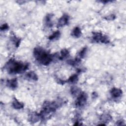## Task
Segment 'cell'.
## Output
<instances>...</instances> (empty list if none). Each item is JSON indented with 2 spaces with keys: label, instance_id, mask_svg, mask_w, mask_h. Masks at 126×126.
I'll list each match as a JSON object with an SVG mask.
<instances>
[{
  "label": "cell",
  "instance_id": "obj_6",
  "mask_svg": "<svg viewBox=\"0 0 126 126\" xmlns=\"http://www.w3.org/2000/svg\"><path fill=\"white\" fill-rule=\"evenodd\" d=\"M122 94V91L119 88L114 87L110 91V94L113 98H118L121 96Z\"/></svg>",
  "mask_w": 126,
  "mask_h": 126
},
{
  "label": "cell",
  "instance_id": "obj_9",
  "mask_svg": "<svg viewBox=\"0 0 126 126\" xmlns=\"http://www.w3.org/2000/svg\"><path fill=\"white\" fill-rule=\"evenodd\" d=\"M40 118L39 114L36 113H32L29 116V120L31 123H35L39 120Z\"/></svg>",
  "mask_w": 126,
  "mask_h": 126
},
{
  "label": "cell",
  "instance_id": "obj_4",
  "mask_svg": "<svg viewBox=\"0 0 126 126\" xmlns=\"http://www.w3.org/2000/svg\"><path fill=\"white\" fill-rule=\"evenodd\" d=\"M87 94L85 92H81L78 95V97L75 101V105L79 107L84 106L87 102Z\"/></svg>",
  "mask_w": 126,
  "mask_h": 126
},
{
  "label": "cell",
  "instance_id": "obj_11",
  "mask_svg": "<svg viewBox=\"0 0 126 126\" xmlns=\"http://www.w3.org/2000/svg\"><path fill=\"white\" fill-rule=\"evenodd\" d=\"M53 16V14L50 13L48 14L45 17V24L48 27H52L53 26V23L52 21Z\"/></svg>",
  "mask_w": 126,
  "mask_h": 126
},
{
  "label": "cell",
  "instance_id": "obj_16",
  "mask_svg": "<svg viewBox=\"0 0 126 126\" xmlns=\"http://www.w3.org/2000/svg\"><path fill=\"white\" fill-rule=\"evenodd\" d=\"M61 55L59 57V59L62 60L65 58L69 56V51L66 49H63L61 50Z\"/></svg>",
  "mask_w": 126,
  "mask_h": 126
},
{
  "label": "cell",
  "instance_id": "obj_18",
  "mask_svg": "<svg viewBox=\"0 0 126 126\" xmlns=\"http://www.w3.org/2000/svg\"><path fill=\"white\" fill-rule=\"evenodd\" d=\"M87 51V47H85L82 49L79 52V58H84L86 54Z\"/></svg>",
  "mask_w": 126,
  "mask_h": 126
},
{
  "label": "cell",
  "instance_id": "obj_5",
  "mask_svg": "<svg viewBox=\"0 0 126 126\" xmlns=\"http://www.w3.org/2000/svg\"><path fill=\"white\" fill-rule=\"evenodd\" d=\"M69 17V16L66 14H63L58 20V22L57 24V27H63L66 25H67L68 23Z\"/></svg>",
  "mask_w": 126,
  "mask_h": 126
},
{
  "label": "cell",
  "instance_id": "obj_7",
  "mask_svg": "<svg viewBox=\"0 0 126 126\" xmlns=\"http://www.w3.org/2000/svg\"><path fill=\"white\" fill-rule=\"evenodd\" d=\"M6 86L12 90L16 89L18 86L17 78H13L7 80L6 82Z\"/></svg>",
  "mask_w": 126,
  "mask_h": 126
},
{
  "label": "cell",
  "instance_id": "obj_20",
  "mask_svg": "<svg viewBox=\"0 0 126 126\" xmlns=\"http://www.w3.org/2000/svg\"><path fill=\"white\" fill-rule=\"evenodd\" d=\"M8 28H9L8 25L7 24H3L0 27V30L1 31H5L6 30H7L8 29Z\"/></svg>",
  "mask_w": 126,
  "mask_h": 126
},
{
  "label": "cell",
  "instance_id": "obj_14",
  "mask_svg": "<svg viewBox=\"0 0 126 126\" xmlns=\"http://www.w3.org/2000/svg\"><path fill=\"white\" fill-rule=\"evenodd\" d=\"M60 35H61V33H60V31H57L54 32L52 34H51L49 36L48 38L50 40H52L54 39H57L60 37Z\"/></svg>",
  "mask_w": 126,
  "mask_h": 126
},
{
  "label": "cell",
  "instance_id": "obj_22",
  "mask_svg": "<svg viewBox=\"0 0 126 126\" xmlns=\"http://www.w3.org/2000/svg\"><path fill=\"white\" fill-rule=\"evenodd\" d=\"M124 121L122 120H119L117 122V125H125V124L124 123Z\"/></svg>",
  "mask_w": 126,
  "mask_h": 126
},
{
  "label": "cell",
  "instance_id": "obj_1",
  "mask_svg": "<svg viewBox=\"0 0 126 126\" xmlns=\"http://www.w3.org/2000/svg\"><path fill=\"white\" fill-rule=\"evenodd\" d=\"M33 56L35 59L41 64L47 65L53 61L54 56L50 54L40 47H35L33 50Z\"/></svg>",
  "mask_w": 126,
  "mask_h": 126
},
{
  "label": "cell",
  "instance_id": "obj_2",
  "mask_svg": "<svg viewBox=\"0 0 126 126\" xmlns=\"http://www.w3.org/2000/svg\"><path fill=\"white\" fill-rule=\"evenodd\" d=\"M4 67L9 73H22L28 69L29 64L17 62L14 59H10L6 63Z\"/></svg>",
  "mask_w": 126,
  "mask_h": 126
},
{
  "label": "cell",
  "instance_id": "obj_21",
  "mask_svg": "<svg viewBox=\"0 0 126 126\" xmlns=\"http://www.w3.org/2000/svg\"><path fill=\"white\" fill-rule=\"evenodd\" d=\"M105 18L107 20H113L115 19V15L114 14H111V15H110L106 17Z\"/></svg>",
  "mask_w": 126,
  "mask_h": 126
},
{
  "label": "cell",
  "instance_id": "obj_3",
  "mask_svg": "<svg viewBox=\"0 0 126 126\" xmlns=\"http://www.w3.org/2000/svg\"><path fill=\"white\" fill-rule=\"evenodd\" d=\"M93 39L96 42H101L105 44L108 43L110 42L107 36L99 32H93Z\"/></svg>",
  "mask_w": 126,
  "mask_h": 126
},
{
  "label": "cell",
  "instance_id": "obj_19",
  "mask_svg": "<svg viewBox=\"0 0 126 126\" xmlns=\"http://www.w3.org/2000/svg\"><path fill=\"white\" fill-rule=\"evenodd\" d=\"M79 89L76 86H73L70 89V92L72 95H76L78 94V95L81 93L79 92Z\"/></svg>",
  "mask_w": 126,
  "mask_h": 126
},
{
  "label": "cell",
  "instance_id": "obj_17",
  "mask_svg": "<svg viewBox=\"0 0 126 126\" xmlns=\"http://www.w3.org/2000/svg\"><path fill=\"white\" fill-rule=\"evenodd\" d=\"M78 80V76L77 74H73L68 79L67 81L70 83H75Z\"/></svg>",
  "mask_w": 126,
  "mask_h": 126
},
{
  "label": "cell",
  "instance_id": "obj_12",
  "mask_svg": "<svg viewBox=\"0 0 126 126\" xmlns=\"http://www.w3.org/2000/svg\"><path fill=\"white\" fill-rule=\"evenodd\" d=\"M26 77L32 80L36 81L38 80V76L33 71H30L26 74Z\"/></svg>",
  "mask_w": 126,
  "mask_h": 126
},
{
  "label": "cell",
  "instance_id": "obj_15",
  "mask_svg": "<svg viewBox=\"0 0 126 126\" xmlns=\"http://www.w3.org/2000/svg\"><path fill=\"white\" fill-rule=\"evenodd\" d=\"M81 62V59L79 58H75L73 60H69L67 61V63L72 66H75Z\"/></svg>",
  "mask_w": 126,
  "mask_h": 126
},
{
  "label": "cell",
  "instance_id": "obj_13",
  "mask_svg": "<svg viewBox=\"0 0 126 126\" xmlns=\"http://www.w3.org/2000/svg\"><path fill=\"white\" fill-rule=\"evenodd\" d=\"M100 119L101 122H103V123H106L112 120V117L109 114H104L100 116Z\"/></svg>",
  "mask_w": 126,
  "mask_h": 126
},
{
  "label": "cell",
  "instance_id": "obj_8",
  "mask_svg": "<svg viewBox=\"0 0 126 126\" xmlns=\"http://www.w3.org/2000/svg\"><path fill=\"white\" fill-rule=\"evenodd\" d=\"M12 105L15 109H21L24 107V104L19 101L16 98H14L12 103Z\"/></svg>",
  "mask_w": 126,
  "mask_h": 126
},
{
  "label": "cell",
  "instance_id": "obj_10",
  "mask_svg": "<svg viewBox=\"0 0 126 126\" xmlns=\"http://www.w3.org/2000/svg\"><path fill=\"white\" fill-rule=\"evenodd\" d=\"M82 34L81 30L80 28L79 27H74V28L73 29L72 32L71 33V35L73 36L74 37L78 38L81 36Z\"/></svg>",
  "mask_w": 126,
  "mask_h": 126
}]
</instances>
